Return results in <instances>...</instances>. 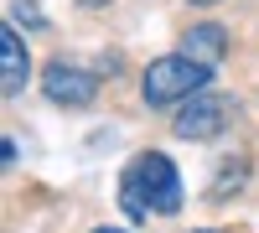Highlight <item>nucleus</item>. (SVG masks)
Here are the masks:
<instances>
[{
  "label": "nucleus",
  "mask_w": 259,
  "mask_h": 233,
  "mask_svg": "<svg viewBox=\"0 0 259 233\" xmlns=\"http://www.w3.org/2000/svg\"><path fill=\"white\" fill-rule=\"evenodd\" d=\"M119 207L130 223H145L150 213H177L182 207V176L161 151H140L119 176Z\"/></svg>",
  "instance_id": "1"
},
{
  "label": "nucleus",
  "mask_w": 259,
  "mask_h": 233,
  "mask_svg": "<svg viewBox=\"0 0 259 233\" xmlns=\"http://www.w3.org/2000/svg\"><path fill=\"white\" fill-rule=\"evenodd\" d=\"M207 83H212V68L192 62L187 52H171V57H156V62L145 68L140 94H145L150 109H161V104H187V99L207 94Z\"/></svg>",
  "instance_id": "2"
},
{
  "label": "nucleus",
  "mask_w": 259,
  "mask_h": 233,
  "mask_svg": "<svg viewBox=\"0 0 259 233\" xmlns=\"http://www.w3.org/2000/svg\"><path fill=\"white\" fill-rule=\"evenodd\" d=\"M41 88H47L52 104H62V109H83V104L99 99V78L89 68H78V62H47V73H41Z\"/></svg>",
  "instance_id": "3"
},
{
  "label": "nucleus",
  "mask_w": 259,
  "mask_h": 233,
  "mask_svg": "<svg viewBox=\"0 0 259 233\" xmlns=\"http://www.w3.org/2000/svg\"><path fill=\"white\" fill-rule=\"evenodd\" d=\"M223 119H228V104H223L218 94H197V99L182 104L177 135H182V140H212V135L223 130Z\"/></svg>",
  "instance_id": "4"
},
{
  "label": "nucleus",
  "mask_w": 259,
  "mask_h": 233,
  "mask_svg": "<svg viewBox=\"0 0 259 233\" xmlns=\"http://www.w3.org/2000/svg\"><path fill=\"white\" fill-rule=\"evenodd\" d=\"M31 78V57H26V41L16 36V26L0 31V88L6 94H21Z\"/></svg>",
  "instance_id": "5"
},
{
  "label": "nucleus",
  "mask_w": 259,
  "mask_h": 233,
  "mask_svg": "<svg viewBox=\"0 0 259 233\" xmlns=\"http://www.w3.org/2000/svg\"><path fill=\"white\" fill-rule=\"evenodd\" d=\"M182 52L192 57V62H202V68H218V57L228 52V31L223 26H192L187 36H182Z\"/></svg>",
  "instance_id": "6"
},
{
  "label": "nucleus",
  "mask_w": 259,
  "mask_h": 233,
  "mask_svg": "<svg viewBox=\"0 0 259 233\" xmlns=\"http://www.w3.org/2000/svg\"><path fill=\"white\" fill-rule=\"evenodd\" d=\"M94 233H124V228H94Z\"/></svg>",
  "instance_id": "7"
},
{
  "label": "nucleus",
  "mask_w": 259,
  "mask_h": 233,
  "mask_svg": "<svg viewBox=\"0 0 259 233\" xmlns=\"http://www.w3.org/2000/svg\"><path fill=\"white\" fill-rule=\"evenodd\" d=\"M83 6H109V0H83Z\"/></svg>",
  "instance_id": "8"
},
{
  "label": "nucleus",
  "mask_w": 259,
  "mask_h": 233,
  "mask_svg": "<svg viewBox=\"0 0 259 233\" xmlns=\"http://www.w3.org/2000/svg\"><path fill=\"white\" fill-rule=\"evenodd\" d=\"M192 6H212V0H192Z\"/></svg>",
  "instance_id": "9"
}]
</instances>
